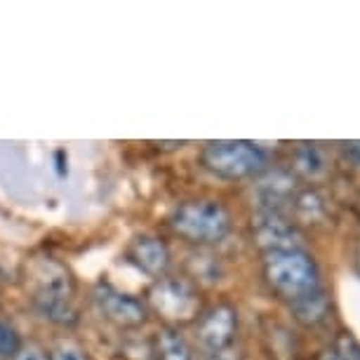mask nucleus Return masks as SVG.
I'll return each instance as SVG.
<instances>
[{
	"mask_svg": "<svg viewBox=\"0 0 360 360\" xmlns=\"http://www.w3.org/2000/svg\"><path fill=\"white\" fill-rule=\"evenodd\" d=\"M22 278L33 309L45 321L62 325V328H71L78 323L76 278L66 264L50 255L29 257L24 262Z\"/></svg>",
	"mask_w": 360,
	"mask_h": 360,
	"instance_id": "1",
	"label": "nucleus"
},
{
	"mask_svg": "<svg viewBox=\"0 0 360 360\" xmlns=\"http://www.w3.org/2000/svg\"><path fill=\"white\" fill-rule=\"evenodd\" d=\"M169 229L195 248H212L231 233V214L219 200L191 198L179 202L169 214Z\"/></svg>",
	"mask_w": 360,
	"mask_h": 360,
	"instance_id": "2",
	"label": "nucleus"
},
{
	"mask_svg": "<svg viewBox=\"0 0 360 360\" xmlns=\"http://www.w3.org/2000/svg\"><path fill=\"white\" fill-rule=\"evenodd\" d=\"M262 274L271 292L288 304L321 288V271L307 250H285V252L264 255Z\"/></svg>",
	"mask_w": 360,
	"mask_h": 360,
	"instance_id": "3",
	"label": "nucleus"
},
{
	"mask_svg": "<svg viewBox=\"0 0 360 360\" xmlns=\"http://www.w3.org/2000/svg\"><path fill=\"white\" fill-rule=\"evenodd\" d=\"M148 314H155L162 321V328L181 330L184 325H193L200 316V290L186 276H162L151 283L144 297Z\"/></svg>",
	"mask_w": 360,
	"mask_h": 360,
	"instance_id": "4",
	"label": "nucleus"
},
{
	"mask_svg": "<svg viewBox=\"0 0 360 360\" xmlns=\"http://www.w3.org/2000/svg\"><path fill=\"white\" fill-rule=\"evenodd\" d=\"M200 165L219 179H250L269 169V153L245 139H217L200 148Z\"/></svg>",
	"mask_w": 360,
	"mask_h": 360,
	"instance_id": "5",
	"label": "nucleus"
},
{
	"mask_svg": "<svg viewBox=\"0 0 360 360\" xmlns=\"http://www.w3.org/2000/svg\"><path fill=\"white\" fill-rule=\"evenodd\" d=\"M238 335V311L229 302H217L202 309L193 323V339L205 356L233 349Z\"/></svg>",
	"mask_w": 360,
	"mask_h": 360,
	"instance_id": "6",
	"label": "nucleus"
},
{
	"mask_svg": "<svg viewBox=\"0 0 360 360\" xmlns=\"http://www.w3.org/2000/svg\"><path fill=\"white\" fill-rule=\"evenodd\" d=\"M92 297H94V304H97L99 314L104 316V321L123 332H134V330L144 328L148 316H151L144 297L130 295V292H123L108 283H99L97 288H94Z\"/></svg>",
	"mask_w": 360,
	"mask_h": 360,
	"instance_id": "7",
	"label": "nucleus"
},
{
	"mask_svg": "<svg viewBox=\"0 0 360 360\" xmlns=\"http://www.w3.org/2000/svg\"><path fill=\"white\" fill-rule=\"evenodd\" d=\"M252 243L264 255L285 252V250H304V238L299 233L297 224L281 212H266L257 210L250 224Z\"/></svg>",
	"mask_w": 360,
	"mask_h": 360,
	"instance_id": "8",
	"label": "nucleus"
},
{
	"mask_svg": "<svg viewBox=\"0 0 360 360\" xmlns=\"http://www.w3.org/2000/svg\"><path fill=\"white\" fill-rule=\"evenodd\" d=\"M125 262L132 264L139 274H144L153 281L169 274L172 266V255L165 240L153 233H139L130 240V245L125 248Z\"/></svg>",
	"mask_w": 360,
	"mask_h": 360,
	"instance_id": "9",
	"label": "nucleus"
},
{
	"mask_svg": "<svg viewBox=\"0 0 360 360\" xmlns=\"http://www.w3.org/2000/svg\"><path fill=\"white\" fill-rule=\"evenodd\" d=\"M330 311H332L330 297L325 295L323 288H318L316 292H311V295L290 304L292 318L299 325H304V328H318V325H323L330 318Z\"/></svg>",
	"mask_w": 360,
	"mask_h": 360,
	"instance_id": "10",
	"label": "nucleus"
},
{
	"mask_svg": "<svg viewBox=\"0 0 360 360\" xmlns=\"http://www.w3.org/2000/svg\"><path fill=\"white\" fill-rule=\"evenodd\" d=\"M153 360H193V349L181 330L160 328L151 339Z\"/></svg>",
	"mask_w": 360,
	"mask_h": 360,
	"instance_id": "11",
	"label": "nucleus"
},
{
	"mask_svg": "<svg viewBox=\"0 0 360 360\" xmlns=\"http://www.w3.org/2000/svg\"><path fill=\"white\" fill-rule=\"evenodd\" d=\"M188 281L191 283H217L221 278V264H219V257L210 255L207 248H198L195 252H191L188 257Z\"/></svg>",
	"mask_w": 360,
	"mask_h": 360,
	"instance_id": "12",
	"label": "nucleus"
},
{
	"mask_svg": "<svg viewBox=\"0 0 360 360\" xmlns=\"http://www.w3.org/2000/svg\"><path fill=\"white\" fill-rule=\"evenodd\" d=\"M325 214V202L316 191L311 188H299L295 200L290 205V219H302V221H318Z\"/></svg>",
	"mask_w": 360,
	"mask_h": 360,
	"instance_id": "13",
	"label": "nucleus"
},
{
	"mask_svg": "<svg viewBox=\"0 0 360 360\" xmlns=\"http://www.w3.org/2000/svg\"><path fill=\"white\" fill-rule=\"evenodd\" d=\"M295 172L307 176V179H318L325 172V155L316 144H299L295 151Z\"/></svg>",
	"mask_w": 360,
	"mask_h": 360,
	"instance_id": "14",
	"label": "nucleus"
},
{
	"mask_svg": "<svg viewBox=\"0 0 360 360\" xmlns=\"http://www.w3.org/2000/svg\"><path fill=\"white\" fill-rule=\"evenodd\" d=\"M47 356H50V360H92L85 346L71 337L57 339V342L50 346Z\"/></svg>",
	"mask_w": 360,
	"mask_h": 360,
	"instance_id": "15",
	"label": "nucleus"
},
{
	"mask_svg": "<svg viewBox=\"0 0 360 360\" xmlns=\"http://www.w3.org/2000/svg\"><path fill=\"white\" fill-rule=\"evenodd\" d=\"M19 346H22V339H19L17 328L0 318V360H12Z\"/></svg>",
	"mask_w": 360,
	"mask_h": 360,
	"instance_id": "16",
	"label": "nucleus"
},
{
	"mask_svg": "<svg viewBox=\"0 0 360 360\" xmlns=\"http://www.w3.org/2000/svg\"><path fill=\"white\" fill-rule=\"evenodd\" d=\"M335 353L339 360H360V342H356L351 335H339Z\"/></svg>",
	"mask_w": 360,
	"mask_h": 360,
	"instance_id": "17",
	"label": "nucleus"
},
{
	"mask_svg": "<svg viewBox=\"0 0 360 360\" xmlns=\"http://www.w3.org/2000/svg\"><path fill=\"white\" fill-rule=\"evenodd\" d=\"M12 360H50V356H47V349H43L40 344L22 342V346H19V351L12 356Z\"/></svg>",
	"mask_w": 360,
	"mask_h": 360,
	"instance_id": "18",
	"label": "nucleus"
},
{
	"mask_svg": "<svg viewBox=\"0 0 360 360\" xmlns=\"http://www.w3.org/2000/svg\"><path fill=\"white\" fill-rule=\"evenodd\" d=\"M344 151H346V155L353 160V162H358L360 165V139L358 141H344Z\"/></svg>",
	"mask_w": 360,
	"mask_h": 360,
	"instance_id": "19",
	"label": "nucleus"
},
{
	"mask_svg": "<svg viewBox=\"0 0 360 360\" xmlns=\"http://www.w3.org/2000/svg\"><path fill=\"white\" fill-rule=\"evenodd\" d=\"M205 360H240V356H238V351L226 349V351H221V353H212V356H205Z\"/></svg>",
	"mask_w": 360,
	"mask_h": 360,
	"instance_id": "20",
	"label": "nucleus"
},
{
	"mask_svg": "<svg viewBox=\"0 0 360 360\" xmlns=\"http://www.w3.org/2000/svg\"><path fill=\"white\" fill-rule=\"evenodd\" d=\"M321 360H339V356L335 351H325L323 356H321Z\"/></svg>",
	"mask_w": 360,
	"mask_h": 360,
	"instance_id": "21",
	"label": "nucleus"
},
{
	"mask_svg": "<svg viewBox=\"0 0 360 360\" xmlns=\"http://www.w3.org/2000/svg\"><path fill=\"white\" fill-rule=\"evenodd\" d=\"M356 266H358V271H360V245H358V252H356Z\"/></svg>",
	"mask_w": 360,
	"mask_h": 360,
	"instance_id": "22",
	"label": "nucleus"
}]
</instances>
